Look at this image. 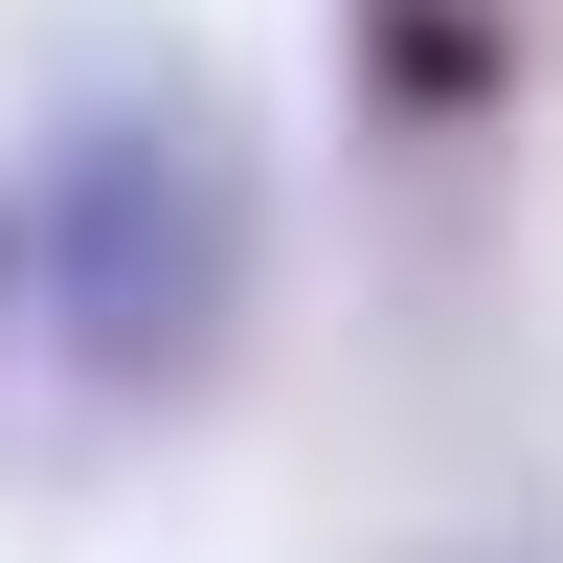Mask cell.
Segmentation results:
<instances>
[{
  "mask_svg": "<svg viewBox=\"0 0 563 563\" xmlns=\"http://www.w3.org/2000/svg\"><path fill=\"white\" fill-rule=\"evenodd\" d=\"M0 249H23V339L68 406H203L271 316V135L249 90L203 68L180 23H113L45 68L23 180H0Z\"/></svg>",
  "mask_w": 563,
  "mask_h": 563,
  "instance_id": "cell-1",
  "label": "cell"
},
{
  "mask_svg": "<svg viewBox=\"0 0 563 563\" xmlns=\"http://www.w3.org/2000/svg\"><path fill=\"white\" fill-rule=\"evenodd\" d=\"M0 316H23V249H0Z\"/></svg>",
  "mask_w": 563,
  "mask_h": 563,
  "instance_id": "cell-3",
  "label": "cell"
},
{
  "mask_svg": "<svg viewBox=\"0 0 563 563\" xmlns=\"http://www.w3.org/2000/svg\"><path fill=\"white\" fill-rule=\"evenodd\" d=\"M519 90V23L496 0H361V113L384 135H451V113H496Z\"/></svg>",
  "mask_w": 563,
  "mask_h": 563,
  "instance_id": "cell-2",
  "label": "cell"
}]
</instances>
